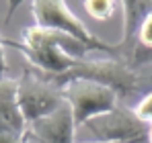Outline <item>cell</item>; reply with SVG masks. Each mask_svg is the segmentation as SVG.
Segmentation results:
<instances>
[{"instance_id": "1", "label": "cell", "mask_w": 152, "mask_h": 143, "mask_svg": "<svg viewBox=\"0 0 152 143\" xmlns=\"http://www.w3.org/2000/svg\"><path fill=\"white\" fill-rule=\"evenodd\" d=\"M66 41H72V39L58 31H50V29L33 25L23 31L21 43L4 39V45H10V47H17L19 51H23L35 70L53 80V78L64 76L66 72H70L80 64V57L72 55L64 47Z\"/></svg>"}, {"instance_id": "2", "label": "cell", "mask_w": 152, "mask_h": 143, "mask_svg": "<svg viewBox=\"0 0 152 143\" xmlns=\"http://www.w3.org/2000/svg\"><path fill=\"white\" fill-rule=\"evenodd\" d=\"M31 12H33L37 27L58 31V33L70 37L84 51H105V53L117 51V45H111L99 37H95L84 27V23L68 8L66 0H31Z\"/></svg>"}, {"instance_id": "3", "label": "cell", "mask_w": 152, "mask_h": 143, "mask_svg": "<svg viewBox=\"0 0 152 143\" xmlns=\"http://www.w3.org/2000/svg\"><path fill=\"white\" fill-rule=\"evenodd\" d=\"M64 100L68 102L74 125L78 127H86L88 123L101 115H107L111 110H115L117 104V92L105 84L93 82V80H70L66 84L60 86Z\"/></svg>"}, {"instance_id": "4", "label": "cell", "mask_w": 152, "mask_h": 143, "mask_svg": "<svg viewBox=\"0 0 152 143\" xmlns=\"http://www.w3.org/2000/svg\"><path fill=\"white\" fill-rule=\"evenodd\" d=\"M64 102L62 88L35 68L25 70L19 78V106L27 125L51 115Z\"/></svg>"}, {"instance_id": "5", "label": "cell", "mask_w": 152, "mask_h": 143, "mask_svg": "<svg viewBox=\"0 0 152 143\" xmlns=\"http://www.w3.org/2000/svg\"><path fill=\"white\" fill-rule=\"evenodd\" d=\"M70 80H93V82L113 88L117 94H126L136 88L134 72L115 59H80V64L76 68H72L60 78H53V82L58 86H62Z\"/></svg>"}, {"instance_id": "6", "label": "cell", "mask_w": 152, "mask_h": 143, "mask_svg": "<svg viewBox=\"0 0 152 143\" xmlns=\"http://www.w3.org/2000/svg\"><path fill=\"white\" fill-rule=\"evenodd\" d=\"M91 133L103 141H124V143H144L148 125L136 117L134 110L117 106L115 110L93 119L88 125Z\"/></svg>"}, {"instance_id": "7", "label": "cell", "mask_w": 152, "mask_h": 143, "mask_svg": "<svg viewBox=\"0 0 152 143\" xmlns=\"http://www.w3.org/2000/svg\"><path fill=\"white\" fill-rule=\"evenodd\" d=\"M0 131L25 137L27 123L19 106V80L0 78Z\"/></svg>"}, {"instance_id": "8", "label": "cell", "mask_w": 152, "mask_h": 143, "mask_svg": "<svg viewBox=\"0 0 152 143\" xmlns=\"http://www.w3.org/2000/svg\"><path fill=\"white\" fill-rule=\"evenodd\" d=\"M121 2H124V14H126L124 19V43H126L132 37H136L140 23L144 21L148 12H152V0H121Z\"/></svg>"}, {"instance_id": "9", "label": "cell", "mask_w": 152, "mask_h": 143, "mask_svg": "<svg viewBox=\"0 0 152 143\" xmlns=\"http://www.w3.org/2000/svg\"><path fill=\"white\" fill-rule=\"evenodd\" d=\"M84 10L95 21H109L115 14L117 0H82Z\"/></svg>"}, {"instance_id": "10", "label": "cell", "mask_w": 152, "mask_h": 143, "mask_svg": "<svg viewBox=\"0 0 152 143\" xmlns=\"http://www.w3.org/2000/svg\"><path fill=\"white\" fill-rule=\"evenodd\" d=\"M136 39L140 41V45L146 49H152V12H148L144 17V21L138 27V33H136Z\"/></svg>"}, {"instance_id": "11", "label": "cell", "mask_w": 152, "mask_h": 143, "mask_svg": "<svg viewBox=\"0 0 152 143\" xmlns=\"http://www.w3.org/2000/svg\"><path fill=\"white\" fill-rule=\"evenodd\" d=\"M134 113H136V117L142 121L144 125H152V92L146 94L138 104H136Z\"/></svg>"}, {"instance_id": "12", "label": "cell", "mask_w": 152, "mask_h": 143, "mask_svg": "<svg viewBox=\"0 0 152 143\" xmlns=\"http://www.w3.org/2000/svg\"><path fill=\"white\" fill-rule=\"evenodd\" d=\"M0 143H25V137H21V135H15V133L0 131Z\"/></svg>"}, {"instance_id": "13", "label": "cell", "mask_w": 152, "mask_h": 143, "mask_svg": "<svg viewBox=\"0 0 152 143\" xmlns=\"http://www.w3.org/2000/svg\"><path fill=\"white\" fill-rule=\"evenodd\" d=\"M6 72V57H4V39L0 37V78Z\"/></svg>"}, {"instance_id": "14", "label": "cell", "mask_w": 152, "mask_h": 143, "mask_svg": "<svg viewBox=\"0 0 152 143\" xmlns=\"http://www.w3.org/2000/svg\"><path fill=\"white\" fill-rule=\"evenodd\" d=\"M23 0H8V12H6V21H10V17L15 14V10L21 6Z\"/></svg>"}, {"instance_id": "15", "label": "cell", "mask_w": 152, "mask_h": 143, "mask_svg": "<svg viewBox=\"0 0 152 143\" xmlns=\"http://www.w3.org/2000/svg\"><path fill=\"white\" fill-rule=\"evenodd\" d=\"M144 143H152V125H148V131H146V141Z\"/></svg>"}, {"instance_id": "16", "label": "cell", "mask_w": 152, "mask_h": 143, "mask_svg": "<svg viewBox=\"0 0 152 143\" xmlns=\"http://www.w3.org/2000/svg\"><path fill=\"white\" fill-rule=\"evenodd\" d=\"M84 143H124V141H103V139H95V141H84Z\"/></svg>"}]
</instances>
